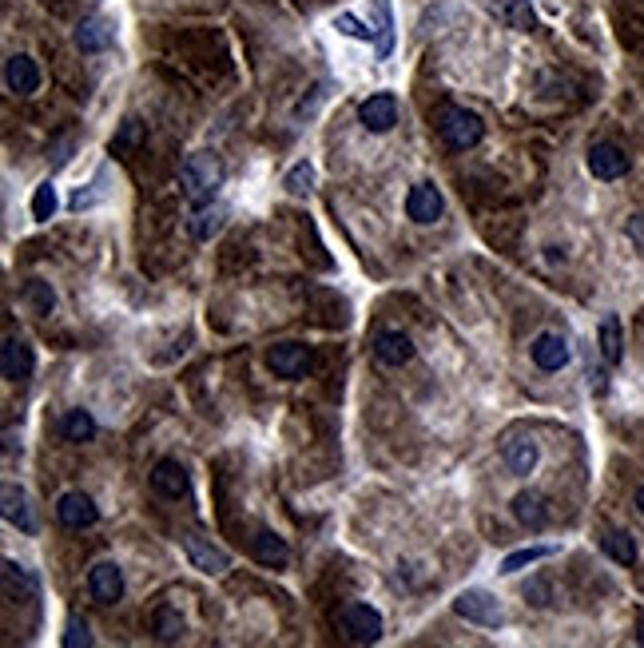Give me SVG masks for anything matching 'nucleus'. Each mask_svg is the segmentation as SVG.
<instances>
[{"label":"nucleus","mask_w":644,"mask_h":648,"mask_svg":"<svg viewBox=\"0 0 644 648\" xmlns=\"http://www.w3.org/2000/svg\"><path fill=\"white\" fill-rule=\"evenodd\" d=\"M219 183H223V163L215 152H195L179 167V187H183V199L191 207H207L215 199Z\"/></svg>","instance_id":"obj_1"},{"label":"nucleus","mask_w":644,"mask_h":648,"mask_svg":"<svg viewBox=\"0 0 644 648\" xmlns=\"http://www.w3.org/2000/svg\"><path fill=\"white\" fill-rule=\"evenodd\" d=\"M438 136H442L446 148L470 152V148L482 144L485 124H482V116L470 112V108H442V116H438Z\"/></svg>","instance_id":"obj_2"},{"label":"nucleus","mask_w":644,"mask_h":648,"mask_svg":"<svg viewBox=\"0 0 644 648\" xmlns=\"http://www.w3.org/2000/svg\"><path fill=\"white\" fill-rule=\"evenodd\" d=\"M338 633L350 645H374V641H382V613L370 609L366 601H346L338 609Z\"/></svg>","instance_id":"obj_3"},{"label":"nucleus","mask_w":644,"mask_h":648,"mask_svg":"<svg viewBox=\"0 0 644 648\" xmlns=\"http://www.w3.org/2000/svg\"><path fill=\"white\" fill-rule=\"evenodd\" d=\"M454 613L466 617L470 625H482V629H501V625H505V609H501L497 597L485 593V589H466V593H458V597H454Z\"/></svg>","instance_id":"obj_4"},{"label":"nucleus","mask_w":644,"mask_h":648,"mask_svg":"<svg viewBox=\"0 0 644 648\" xmlns=\"http://www.w3.org/2000/svg\"><path fill=\"white\" fill-rule=\"evenodd\" d=\"M179 545H183L191 569H199V573H207V577H219V573L231 569V557H227L219 545H211L207 537H199V533H183Z\"/></svg>","instance_id":"obj_5"},{"label":"nucleus","mask_w":644,"mask_h":648,"mask_svg":"<svg viewBox=\"0 0 644 648\" xmlns=\"http://www.w3.org/2000/svg\"><path fill=\"white\" fill-rule=\"evenodd\" d=\"M267 366L275 370V378L295 382V378H303L311 370V346H303V342H279V346L267 350Z\"/></svg>","instance_id":"obj_6"},{"label":"nucleus","mask_w":644,"mask_h":648,"mask_svg":"<svg viewBox=\"0 0 644 648\" xmlns=\"http://www.w3.org/2000/svg\"><path fill=\"white\" fill-rule=\"evenodd\" d=\"M56 517H60L64 529H88V525L100 521V509H96V501H92L88 493L68 489V493H60V501H56Z\"/></svg>","instance_id":"obj_7"},{"label":"nucleus","mask_w":644,"mask_h":648,"mask_svg":"<svg viewBox=\"0 0 644 648\" xmlns=\"http://www.w3.org/2000/svg\"><path fill=\"white\" fill-rule=\"evenodd\" d=\"M529 358H533V366H537V370L553 374V370H565V366H569L573 350H569V342H565L561 334L545 330V334H537V338H533V346H529Z\"/></svg>","instance_id":"obj_8"},{"label":"nucleus","mask_w":644,"mask_h":648,"mask_svg":"<svg viewBox=\"0 0 644 648\" xmlns=\"http://www.w3.org/2000/svg\"><path fill=\"white\" fill-rule=\"evenodd\" d=\"M0 370L8 382H28L32 370H36V358H32V346L20 338V334H8L4 346H0Z\"/></svg>","instance_id":"obj_9"},{"label":"nucleus","mask_w":644,"mask_h":648,"mask_svg":"<svg viewBox=\"0 0 644 648\" xmlns=\"http://www.w3.org/2000/svg\"><path fill=\"white\" fill-rule=\"evenodd\" d=\"M88 593L100 605H116L124 597V573H120V565L116 561H96L88 569Z\"/></svg>","instance_id":"obj_10"},{"label":"nucleus","mask_w":644,"mask_h":648,"mask_svg":"<svg viewBox=\"0 0 644 648\" xmlns=\"http://www.w3.org/2000/svg\"><path fill=\"white\" fill-rule=\"evenodd\" d=\"M478 4L513 32H533L537 28V12H533L529 0H478Z\"/></svg>","instance_id":"obj_11"},{"label":"nucleus","mask_w":644,"mask_h":648,"mask_svg":"<svg viewBox=\"0 0 644 648\" xmlns=\"http://www.w3.org/2000/svg\"><path fill=\"white\" fill-rule=\"evenodd\" d=\"M4 84H8L12 96H36V92H40V68H36V60L24 56V52L8 56V64H4Z\"/></svg>","instance_id":"obj_12"},{"label":"nucleus","mask_w":644,"mask_h":648,"mask_svg":"<svg viewBox=\"0 0 644 648\" xmlns=\"http://www.w3.org/2000/svg\"><path fill=\"white\" fill-rule=\"evenodd\" d=\"M152 489L167 497V501H179V497H187V489H191V478H187V470H183V462H175V458H160L156 466H152Z\"/></svg>","instance_id":"obj_13"},{"label":"nucleus","mask_w":644,"mask_h":648,"mask_svg":"<svg viewBox=\"0 0 644 648\" xmlns=\"http://www.w3.org/2000/svg\"><path fill=\"white\" fill-rule=\"evenodd\" d=\"M358 120H362L366 132H390V128L398 124V100H394L390 92H378V96L362 100Z\"/></svg>","instance_id":"obj_14"},{"label":"nucleus","mask_w":644,"mask_h":648,"mask_svg":"<svg viewBox=\"0 0 644 648\" xmlns=\"http://www.w3.org/2000/svg\"><path fill=\"white\" fill-rule=\"evenodd\" d=\"M442 211H446V203H442V191H438L434 183L410 187V195H406V215H410L414 223H438Z\"/></svg>","instance_id":"obj_15"},{"label":"nucleus","mask_w":644,"mask_h":648,"mask_svg":"<svg viewBox=\"0 0 644 648\" xmlns=\"http://www.w3.org/2000/svg\"><path fill=\"white\" fill-rule=\"evenodd\" d=\"M72 40H76V48L88 52V56H92V52H108V48L116 44V28H112L104 16H88V20L76 24Z\"/></svg>","instance_id":"obj_16"},{"label":"nucleus","mask_w":644,"mask_h":648,"mask_svg":"<svg viewBox=\"0 0 644 648\" xmlns=\"http://www.w3.org/2000/svg\"><path fill=\"white\" fill-rule=\"evenodd\" d=\"M251 557H255L259 565H267V569H283V565H291V545H287L279 533L259 529V533L251 537Z\"/></svg>","instance_id":"obj_17"},{"label":"nucleus","mask_w":644,"mask_h":648,"mask_svg":"<svg viewBox=\"0 0 644 648\" xmlns=\"http://www.w3.org/2000/svg\"><path fill=\"white\" fill-rule=\"evenodd\" d=\"M589 171H593V179H621L625 171H629V156L617 148V144H593L589 148Z\"/></svg>","instance_id":"obj_18"},{"label":"nucleus","mask_w":644,"mask_h":648,"mask_svg":"<svg viewBox=\"0 0 644 648\" xmlns=\"http://www.w3.org/2000/svg\"><path fill=\"white\" fill-rule=\"evenodd\" d=\"M374 358H378L382 366H406V362L414 358L410 334H402V330H382V334L374 338Z\"/></svg>","instance_id":"obj_19"},{"label":"nucleus","mask_w":644,"mask_h":648,"mask_svg":"<svg viewBox=\"0 0 644 648\" xmlns=\"http://www.w3.org/2000/svg\"><path fill=\"white\" fill-rule=\"evenodd\" d=\"M501 462H505L509 474L529 478V474L537 470V442H529V438H509V442L501 446Z\"/></svg>","instance_id":"obj_20"},{"label":"nucleus","mask_w":644,"mask_h":648,"mask_svg":"<svg viewBox=\"0 0 644 648\" xmlns=\"http://www.w3.org/2000/svg\"><path fill=\"white\" fill-rule=\"evenodd\" d=\"M0 501H4V521L8 525H16L20 533H36V517H32V505H28V493L24 489L4 486Z\"/></svg>","instance_id":"obj_21"},{"label":"nucleus","mask_w":644,"mask_h":648,"mask_svg":"<svg viewBox=\"0 0 644 648\" xmlns=\"http://www.w3.org/2000/svg\"><path fill=\"white\" fill-rule=\"evenodd\" d=\"M509 509H513V517H517L525 529H545V525H549V517H553L541 493H517Z\"/></svg>","instance_id":"obj_22"},{"label":"nucleus","mask_w":644,"mask_h":648,"mask_svg":"<svg viewBox=\"0 0 644 648\" xmlns=\"http://www.w3.org/2000/svg\"><path fill=\"white\" fill-rule=\"evenodd\" d=\"M148 140V128H144V120H136V116H128L124 124H120V132L112 136V156H120V160H132L136 152H140V144Z\"/></svg>","instance_id":"obj_23"},{"label":"nucleus","mask_w":644,"mask_h":648,"mask_svg":"<svg viewBox=\"0 0 644 648\" xmlns=\"http://www.w3.org/2000/svg\"><path fill=\"white\" fill-rule=\"evenodd\" d=\"M597 346H601V358H605L609 366H621V358H625V338H621V319H617V315H605V319H601Z\"/></svg>","instance_id":"obj_24"},{"label":"nucleus","mask_w":644,"mask_h":648,"mask_svg":"<svg viewBox=\"0 0 644 648\" xmlns=\"http://www.w3.org/2000/svg\"><path fill=\"white\" fill-rule=\"evenodd\" d=\"M601 549L617 561V565H637V541L629 529H605L601 533Z\"/></svg>","instance_id":"obj_25"},{"label":"nucleus","mask_w":644,"mask_h":648,"mask_svg":"<svg viewBox=\"0 0 644 648\" xmlns=\"http://www.w3.org/2000/svg\"><path fill=\"white\" fill-rule=\"evenodd\" d=\"M4 593H8V601H32L36 597V577L24 565L4 561Z\"/></svg>","instance_id":"obj_26"},{"label":"nucleus","mask_w":644,"mask_h":648,"mask_svg":"<svg viewBox=\"0 0 644 648\" xmlns=\"http://www.w3.org/2000/svg\"><path fill=\"white\" fill-rule=\"evenodd\" d=\"M223 223H227V211L223 207H195V215H191V223H187V231L199 239V243H207L211 235H219L223 231Z\"/></svg>","instance_id":"obj_27"},{"label":"nucleus","mask_w":644,"mask_h":648,"mask_svg":"<svg viewBox=\"0 0 644 648\" xmlns=\"http://www.w3.org/2000/svg\"><path fill=\"white\" fill-rule=\"evenodd\" d=\"M20 303H24L32 315H52V311H56V295H52V287L40 283V279H28V283L20 287Z\"/></svg>","instance_id":"obj_28"},{"label":"nucleus","mask_w":644,"mask_h":648,"mask_svg":"<svg viewBox=\"0 0 644 648\" xmlns=\"http://www.w3.org/2000/svg\"><path fill=\"white\" fill-rule=\"evenodd\" d=\"M60 434H64V442H92L96 438V418L88 414V410H68L64 414V422H60Z\"/></svg>","instance_id":"obj_29"},{"label":"nucleus","mask_w":644,"mask_h":648,"mask_svg":"<svg viewBox=\"0 0 644 648\" xmlns=\"http://www.w3.org/2000/svg\"><path fill=\"white\" fill-rule=\"evenodd\" d=\"M557 553V545H529V549H517V553H509L505 561H501V573H521V569H529V565H537V561H549Z\"/></svg>","instance_id":"obj_30"},{"label":"nucleus","mask_w":644,"mask_h":648,"mask_svg":"<svg viewBox=\"0 0 644 648\" xmlns=\"http://www.w3.org/2000/svg\"><path fill=\"white\" fill-rule=\"evenodd\" d=\"M374 8H378V60H390V52H394V12H390V0H374Z\"/></svg>","instance_id":"obj_31"},{"label":"nucleus","mask_w":644,"mask_h":648,"mask_svg":"<svg viewBox=\"0 0 644 648\" xmlns=\"http://www.w3.org/2000/svg\"><path fill=\"white\" fill-rule=\"evenodd\" d=\"M283 187L295 195V199H303V195H311L315 191V167L303 160V163H295L291 171H287V179H283Z\"/></svg>","instance_id":"obj_32"},{"label":"nucleus","mask_w":644,"mask_h":648,"mask_svg":"<svg viewBox=\"0 0 644 648\" xmlns=\"http://www.w3.org/2000/svg\"><path fill=\"white\" fill-rule=\"evenodd\" d=\"M52 215H56V187H52V179H44V183L32 191V219L48 223Z\"/></svg>","instance_id":"obj_33"},{"label":"nucleus","mask_w":644,"mask_h":648,"mask_svg":"<svg viewBox=\"0 0 644 648\" xmlns=\"http://www.w3.org/2000/svg\"><path fill=\"white\" fill-rule=\"evenodd\" d=\"M152 629H156V637L160 641H179L183 637V617L175 613V609H156V617H152Z\"/></svg>","instance_id":"obj_34"},{"label":"nucleus","mask_w":644,"mask_h":648,"mask_svg":"<svg viewBox=\"0 0 644 648\" xmlns=\"http://www.w3.org/2000/svg\"><path fill=\"white\" fill-rule=\"evenodd\" d=\"M334 28H338L342 36H354V40H370V36H374V32H370L358 16H350V12H338V16H334Z\"/></svg>","instance_id":"obj_35"},{"label":"nucleus","mask_w":644,"mask_h":648,"mask_svg":"<svg viewBox=\"0 0 644 648\" xmlns=\"http://www.w3.org/2000/svg\"><path fill=\"white\" fill-rule=\"evenodd\" d=\"M92 645V633H88V625L84 621H68V629H64V648H88Z\"/></svg>","instance_id":"obj_36"},{"label":"nucleus","mask_w":644,"mask_h":648,"mask_svg":"<svg viewBox=\"0 0 644 648\" xmlns=\"http://www.w3.org/2000/svg\"><path fill=\"white\" fill-rule=\"evenodd\" d=\"M637 641H641V645H644V613H641V617H637Z\"/></svg>","instance_id":"obj_37"},{"label":"nucleus","mask_w":644,"mask_h":648,"mask_svg":"<svg viewBox=\"0 0 644 648\" xmlns=\"http://www.w3.org/2000/svg\"><path fill=\"white\" fill-rule=\"evenodd\" d=\"M637 509H641V513H644V486L637 489Z\"/></svg>","instance_id":"obj_38"}]
</instances>
